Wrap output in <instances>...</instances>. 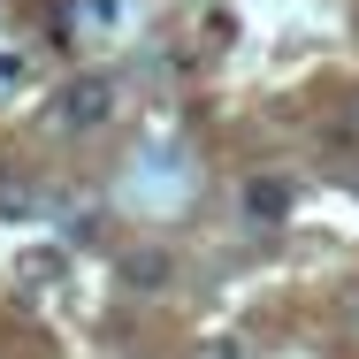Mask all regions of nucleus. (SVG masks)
I'll return each instance as SVG.
<instances>
[{"mask_svg": "<svg viewBox=\"0 0 359 359\" xmlns=\"http://www.w3.org/2000/svg\"><path fill=\"white\" fill-rule=\"evenodd\" d=\"M39 215V184L23 168H0V222H31Z\"/></svg>", "mask_w": 359, "mask_h": 359, "instance_id": "7ed1b4c3", "label": "nucleus"}, {"mask_svg": "<svg viewBox=\"0 0 359 359\" xmlns=\"http://www.w3.org/2000/svg\"><path fill=\"white\" fill-rule=\"evenodd\" d=\"M54 123L62 130H100V123H115V76L84 69L62 84V100H54Z\"/></svg>", "mask_w": 359, "mask_h": 359, "instance_id": "f257e3e1", "label": "nucleus"}, {"mask_svg": "<svg viewBox=\"0 0 359 359\" xmlns=\"http://www.w3.org/2000/svg\"><path fill=\"white\" fill-rule=\"evenodd\" d=\"M245 215L252 222H283L290 215V184L283 176H252V184H245Z\"/></svg>", "mask_w": 359, "mask_h": 359, "instance_id": "f03ea898", "label": "nucleus"}, {"mask_svg": "<svg viewBox=\"0 0 359 359\" xmlns=\"http://www.w3.org/2000/svg\"><path fill=\"white\" fill-rule=\"evenodd\" d=\"M123 283L130 290H161L168 283V252H153V245H145V252H123Z\"/></svg>", "mask_w": 359, "mask_h": 359, "instance_id": "20e7f679", "label": "nucleus"}]
</instances>
